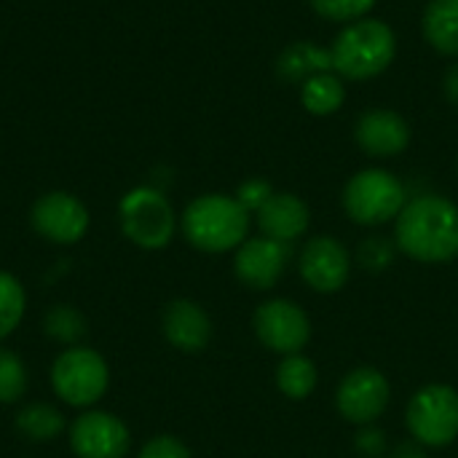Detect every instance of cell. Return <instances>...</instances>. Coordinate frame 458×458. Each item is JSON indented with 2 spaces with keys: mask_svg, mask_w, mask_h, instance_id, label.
Wrapping results in <instances>:
<instances>
[{
  "mask_svg": "<svg viewBox=\"0 0 458 458\" xmlns=\"http://www.w3.org/2000/svg\"><path fill=\"white\" fill-rule=\"evenodd\" d=\"M298 274L314 293L335 295L352 279V252L335 236H311L301 247Z\"/></svg>",
  "mask_w": 458,
  "mask_h": 458,
  "instance_id": "cell-10",
  "label": "cell"
},
{
  "mask_svg": "<svg viewBox=\"0 0 458 458\" xmlns=\"http://www.w3.org/2000/svg\"><path fill=\"white\" fill-rule=\"evenodd\" d=\"M161 333L182 354H199L212 341V319L201 303L191 298H177L166 303L161 314Z\"/></svg>",
  "mask_w": 458,
  "mask_h": 458,
  "instance_id": "cell-15",
  "label": "cell"
},
{
  "mask_svg": "<svg viewBox=\"0 0 458 458\" xmlns=\"http://www.w3.org/2000/svg\"><path fill=\"white\" fill-rule=\"evenodd\" d=\"M330 70H333V54H330V48H322V46L309 43V40L290 43L279 54V59H276V75L284 83H298L301 86L311 75L330 72Z\"/></svg>",
  "mask_w": 458,
  "mask_h": 458,
  "instance_id": "cell-17",
  "label": "cell"
},
{
  "mask_svg": "<svg viewBox=\"0 0 458 458\" xmlns=\"http://www.w3.org/2000/svg\"><path fill=\"white\" fill-rule=\"evenodd\" d=\"M427 451H429V448H424L421 443H416L413 437H408V440L397 443V445L389 451V456L386 458H429L427 456Z\"/></svg>",
  "mask_w": 458,
  "mask_h": 458,
  "instance_id": "cell-30",
  "label": "cell"
},
{
  "mask_svg": "<svg viewBox=\"0 0 458 458\" xmlns=\"http://www.w3.org/2000/svg\"><path fill=\"white\" fill-rule=\"evenodd\" d=\"M408 437L424 448H448L458 440V389L448 384L421 386L405 408Z\"/></svg>",
  "mask_w": 458,
  "mask_h": 458,
  "instance_id": "cell-7",
  "label": "cell"
},
{
  "mask_svg": "<svg viewBox=\"0 0 458 458\" xmlns=\"http://www.w3.org/2000/svg\"><path fill=\"white\" fill-rule=\"evenodd\" d=\"M311 8L327 19V21H338V24H352L357 19H365L378 0H309Z\"/></svg>",
  "mask_w": 458,
  "mask_h": 458,
  "instance_id": "cell-26",
  "label": "cell"
},
{
  "mask_svg": "<svg viewBox=\"0 0 458 458\" xmlns=\"http://www.w3.org/2000/svg\"><path fill=\"white\" fill-rule=\"evenodd\" d=\"M392 403L389 378L370 365L349 370L335 389V408L346 424L370 427L376 424Z\"/></svg>",
  "mask_w": 458,
  "mask_h": 458,
  "instance_id": "cell-9",
  "label": "cell"
},
{
  "mask_svg": "<svg viewBox=\"0 0 458 458\" xmlns=\"http://www.w3.org/2000/svg\"><path fill=\"white\" fill-rule=\"evenodd\" d=\"M252 330L258 341L279 357L301 354L311 341V319L306 309L290 298L263 301L252 314Z\"/></svg>",
  "mask_w": 458,
  "mask_h": 458,
  "instance_id": "cell-8",
  "label": "cell"
},
{
  "mask_svg": "<svg viewBox=\"0 0 458 458\" xmlns=\"http://www.w3.org/2000/svg\"><path fill=\"white\" fill-rule=\"evenodd\" d=\"M319 384V373L311 357L301 354H290L282 357V362L276 365V389L287 397V400H309L314 394Z\"/></svg>",
  "mask_w": 458,
  "mask_h": 458,
  "instance_id": "cell-20",
  "label": "cell"
},
{
  "mask_svg": "<svg viewBox=\"0 0 458 458\" xmlns=\"http://www.w3.org/2000/svg\"><path fill=\"white\" fill-rule=\"evenodd\" d=\"M137 458H193V454L182 440H177L172 435H156L140 448Z\"/></svg>",
  "mask_w": 458,
  "mask_h": 458,
  "instance_id": "cell-28",
  "label": "cell"
},
{
  "mask_svg": "<svg viewBox=\"0 0 458 458\" xmlns=\"http://www.w3.org/2000/svg\"><path fill=\"white\" fill-rule=\"evenodd\" d=\"M118 223L123 236L140 250H164L177 231L172 201L150 185L131 188L118 204Z\"/></svg>",
  "mask_w": 458,
  "mask_h": 458,
  "instance_id": "cell-5",
  "label": "cell"
},
{
  "mask_svg": "<svg viewBox=\"0 0 458 458\" xmlns=\"http://www.w3.org/2000/svg\"><path fill=\"white\" fill-rule=\"evenodd\" d=\"M110 386L105 357L89 346L64 349L51 365V389L70 408H91Z\"/></svg>",
  "mask_w": 458,
  "mask_h": 458,
  "instance_id": "cell-6",
  "label": "cell"
},
{
  "mask_svg": "<svg viewBox=\"0 0 458 458\" xmlns=\"http://www.w3.org/2000/svg\"><path fill=\"white\" fill-rule=\"evenodd\" d=\"M30 384L27 365L11 349H0V405H13L24 397Z\"/></svg>",
  "mask_w": 458,
  "mask_h": 458,
  "instance_id": "cell-24",
  "label": "cell"
},
{
  "mask_svg": "<svg viewBox=\"0 0 458 458\" xmlns=\"http://www.w3.org/2000/svg\"><path fill=\"white\" fill-rule=\"evenodd\" d=\"M443 91H445V99L458 107V62H454L448 70H445V75H443Z\"/></svg>",
  "mask_w": 458,
  "mask_h": 458,
  "instance_id": "cell-31",
  "label": "cell"
},
{
  "mask_svg": "<svg viewBox=\"0 0 458 458\" xmlns=\"http://www.w3.org/2000/svg\"><path fill=\"white\" fill-rule=\"evenodd\" d=\"M354 448L365 458H386L389 456V443H386V432L378 429L376 424L370 427H360Z\"/></svg>",
  "mask_w": 458,
  "mask_h": 458,
  "instance_id": "cell-29",
  "label": "cell"
},
{
  "mask_svg": "<svg viewBox=\"0 0 458 458\" xmlns=\"http://www.w3.org/2000/svg\"><path fill=\"white\" fill-rule=\"evenodd\" d=\"M341 201L349 220L365 228H378L400 217L403 207L408 204V191L389 169L368 166L349 177Z\"/></svg>",
  "mask_w": 458,
  "mask_h": 458,
  "instance_id": "cell-4",
  "label": "cell"
},
{
  "mask_svg": "<svg viewBox=\"0 0 458 458\" xmlns=\"http://www.w3.org/2000/svg\"><path fill=\"white\" fill-rule=\"evenodd\" d=\"M46 335L56 344L78 346V341L86 335V319L75 306H51L43 319Z\"/></svg>",
  "mask_w": 458,
  "mask_h": 458,
  "instance_id": "cell-23",
  "label": "cell"
},
{
  "mask_svg": "<svg viewBox=\"0 0 458 458\" xmlns=\"http://www.w3.org/2000/svg\"><path fill=\"white\" fill-rule=\"evenodd\" d=\"M129 427L107 411H83L70 424V451L75 458H126Z\"/></svg>",
  "mask_w": 458,
  "mask_h": 458,
  "instance_id": "cell-11",
  "label": "cell"
},
{
  "mask_svg": "<svg viewBox=\"0 0 458 458\" xmlns=\"http://www.w3.org/2000/svg\"><path fill=\"white\" fill-rule=\"evenodd\" d=\"M24 311H27V293L21 282L13 274L0 271V341H5L21 325Z\"/></svg>",
  "mask_w": 458,
  "mask_h": 458,
  "instance_id": "cell-22",
  "label": "cell"
},
{
  "mask_svg": "<svg viewBox=\"0 0 458 458\" xmlns=\"http://www.w3.org/2000/svg\"><path fill=\"white\" fill-rule=\"evenodd\" d=\"M456 172H458V161H456Z\"/></svg>",
  "mask_w": 458,
  "mask_h": 458,
  "instance_id": "cell-32",
  "label": "cell"
},
{
  "mask_svg": "<svg viewBox=\"0 0 458 458\" xmlns=\"http://www.w3.org/2000/svg\"><path fill=\"white\" fill-rule=\"evenodd\" d=\"M255 223L260 236H268L282 244H293L306 236L311 225V209L295 193H274L255 212Z\"/></svg>",
  "mask_w": 458,
  "mask_h": 458,
  "instance_id": "cell-16",
  "label": "cell"
},
{
  "mask_svg": "<svg viewBox=\"0 0 458 458\" xmlns=\"http://www.w3.org/2000/svg\"><path fill=\"white\" fill-rule=\"evenodd\" d=\"M424 40L443 56H458V0H429L421 16Z\"/></svg>",
  "mask_w": 458,
  "mask_h": 458,
  "instance_id": "cell-18",
  "label": "cell"
},
{
  "mask_svg": "<svg viewBox=\"0 0 458 458\" xmlns=\"http://www.w3.org/2000/svg\"><path fill=\"white\" fill-rule=\"evenodd\" d=\"M333 72L344 81H370L386 72L397 56V32L384 19H357L344 24L330 46Z\"/></svg>",
  "mask_w": 458,
  "mask_h": 458,
  "instance_id": "cell-3",
  "label": "cell"
},
{
  "mask_svg": "<svg viewBox=\"0 0 458 458\" xmlns=\"http://www.w3.org/2000/svg\"><path fill=\"white\" fill-rule=\"evenodd\" d=\"M290 263V244L274 242L268 236H252L233 252V274L236 279L255 290H274Z\"/></svg>",
  "mask_w": 458,
  "mask_h": 458,
  "instance_id": "cell-13",
  "label": "cell"
},
{
  "mask_svg": "<svg viewBox=\"0 0 458 458\" xmlns=\"http://www.w3.org/2000/svg\"><path fill=\"white\" fill-rule=\"evenodd\" d=\"M30 223L35 233L54 244H75L89 231V209L83 201L64 191H51L40 196L30 209Z\"/></svg>",
  "mask_w": 458,
  "mask_h": 458,
  "instance_id": "cell-12",
  "label": "cell"
},
{
  "mask_svg": "<svg viewBox=\"0 0 458 458\" xmlns=\"http://www.w3.org/2000/svg\"><path fill=\"white\" fill-rule=\"evenodd\" d=\"M346 102V81L338 72H319L301 83V105L311 115H333Z\"/></svg>",
  "mask_w": 458,
  "mask_h": 458,
  "instance_id": "cell-19",
  "label": "cell"
},
{
  "mask_svg": "<svg viewBox=\"0 0 458 458\" xmlns=\"http://www.w3.org/2000/svg\"><path fill=\"white\" fill-rule=\"evenodd\" d=\"M13 424L32 443H51V440H56L64 432V416H62V411L54 408V405H48V403L24 405L16 413V421Z\"/></svg>",
  "mask_w": 458,
  "mask_h": 458,
  "instance_id": "cell-21",
  "label": "cell"
},
{
  "mask_svg": "<svg viewBox=\"0 0 458 458\" xmlns=\"http://www.w3.org/2000/svg\"><path fill=\"white\" fill-rule=\"evenodd\" d=\"M411 123L389 107H370L354 123V142L373 158L403 156L411 148Z\"/></svg>",
  "mask_w": 458,
  "mask_h": 458,
  "instance_id": "cell-14",
  "label": "cell"
},
{
  "mask_svg": "<svg viewBox=\"0 0 458 458\" xmlns=\"http://www.w3.org/2000/svg\"><path fill=\"white\" fill-rule=\"evenodd\" d=\"M394 244L405 258L421 266H443L456 260L458 204L437 193L408 199L394 220Z\"/></svg>",
  "mask_w": 458,
  "mask_h": 458,
  "instance_id": "cell-1",
  "label": "cell"
},
{
  "mask_svg": "<svg viewBox=\"0 0 458 458\" xmlns=\"http://www.w3.org/2000/svg\"><path fill=\"white\" fill-rule=\"evenodd\" d=\"M276 191L271 188V182L268 180H260V177H252V180H244L239 188H236V201L250 212V215H255L271 196H274Z\"/></svg>",
  "mask_w": 458,
  "mask_h": 458,
  "instance_id": "cell-27",
  "label": "cell"
},
{
  "mask_svg": "<svg viewBox=\"0 0 458 458\" xmlns=\"http://www.w3.org/2000/svg\"><path fill=\"white\" fill-rule=\"evenodd\" d=\"M250 225L252 215L236 201V196L225 193H204L193 199L180 217L185 242L207 255L236 252L250 239Z\"/></svg>",
  "mask_w": 458,
  "mask_h": 458,
  "instance_id": "cell-2",
  "label": "cell"
},
{
  "mask_svg": "<svg viewBox=\"0 0 458 458\" xmlns=\"http://www.w3.org/2000/svg\"><path fill=\"white\" fill-rule=\"evenodd\" d=\"M397 244L394 239L386 236H368L362 239L360 250H357V263L370 271V274H384L386 268H392L394 258H397Z\"/></svg>",
  "mask_w": 458,
  "mask_h": 458,
  "instance_id": "cell-25",
  "label": "cell"
}]
</instances>
